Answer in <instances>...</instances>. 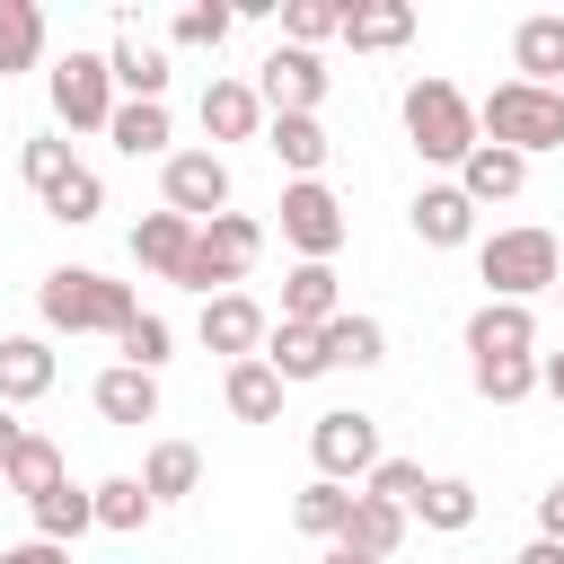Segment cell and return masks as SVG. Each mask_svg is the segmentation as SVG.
Wrapping results in <instances>:
<instances>
[{"label":"cell","mask_w":564,"mask_h":564,"mask_svg":"<svg viewBox=\"0 0 564 564\" xmlns=\"http://www.w3.org/2000/svg\"><path fill=\"white\" fill-rule=\"evenodd\" d=\"M538 388H546V397L564 405V352H538Z\"/></svg>","instance_id":"obj_44"},{"label":"cell","mask_w":564,"mask_h":564,"mask_svg":"<svg viewBox=\"0 0 564 564\" xmlns=\"http://www.w3.org/2000/svg\"><path fill=\"white\" fill-rule=\"evenodd\" d=\"M414 35V9L405 0H344V44L352 53H397Z\"/></svg>","instance_id":"obj_17"},{"label":"cell","mask_w":564,"mask_h":564,"mask_svg":"<svg viewBox=\"0 0 564 564\" xmlns=\"http://www.w3.org/2000/svg\"><path fill=\"white\" fill-rule=\"evenodd\" d=\"M326 317H344L335 264H291L282 273V326H326Z\"/></svg>","instance_id":"obj_21"},{"label":"cell","mask_w":564,"mask_h":564,"mask_svg":"<svg viewBox=\"0 0 564 564\" xmlns=\"http://www.w3.org/2000/svg\"><path fill=\"white\" fill-rule=\"evenodd\" d=\"M529 185V159H511V150H494V141H476L467 159H458V194L467 203H511Z\"/></svg>","instance_id":"obj_19"},{"label":"cell","mask_w":564,"mask_h":564,"mask_svg":"<svg viewBox=\"0 0 564 564\" xmlns=\"http://www.w3.org/2000/svg\"><path fill=\"white\" fill-rule=\"evenodd\" d=\"M229 26H238V9H229V0H194V9H176V26H167V35H176V44H212V53H220V44H229Z\"/></svg>","instance_id":"obj_40"},{"label":"cell","mask_w":564,"mask_h":564,"mask_svg":"<svg viewBox=\"0 0 564 564\" xmlns=\"http://www.w3.org/2000/svg\"><path fill=\"white\" fill-rule=\"evenodd\" d=\"M326 35H344V0H282V44L317 53Z\"/></svg>","instance_id":"obj_37"},{"label":"cell","mask_w":564,"mask_h":564,"mask_svg":"<svg viewBox=\"0 0 564 564\" xmlns=\"http://www.w3.org/2000/svg\"><path fill=\"white\" fill-rule=\"evenodd\" d=\"M194 485H203V449H194V441H159L150 467H141V494H150V502H185Z\"/></svg>","instance_id":"obj_28"},{"label":"cell","mask_w":564,"mask_h":564,"mask_svg":"<svg viewBox=\"0 0 564 564\" xmlns=\"http://www.w3.org/2000/svg\"><path fill=\"white\" fill-rule=\"evenodd\" d=\"M423 485H432V476H423L414 458H379V467H370V502H388V511H405V520H414Z\"/></svg>","instance_id":"obj_39"},{"label":"cell","mask_w":564,"mask_h":564,"mask_svg":"<svg viewBox=\"0 0 564 564\" xmlns=\"http://www.w3.org/2000/svg\"><path fill=\"white\" fill-rule=\"evenodd\" d=\"M476 141H494V150H511V159L564 150V88H529V79H502V88L476 106Z\"/></svg>","instance_id":"obj_2"},{"label":"cell","mask_w":564,"mask_h":564,"mask_svg":"<svg viewBox=\"0 0 564 564\" xmlns=\"http://www.w3.org/2000/svg\"><path fill=\"white\" fill-rule=\"evenodd\" d=\"M247 88H256V106H264V115H317V106H326V62H317V53H300V44H273V53H264V70H256Z\"/></svg>","instance_id":"obj_9"},{"label":"cell","mask_w":564,"mask_h":564,"mask_svg":"<svg viewBox=\"0 0 564 564\" xmlns=\"http://www.w3.org/2000/svg\"><path fill=\"white\" fill-rule=\"evenodd\" d=\"M282 388H300V379H326V335L317 326H282L273 317V335H264V352H256Z\"/></svg>","instance_id":"obj_23"},{"label":"cell","mask_w":564,"mask_h":564,"mask_svg":"<svg viewBox=\"0 0 564 564\" xmlns=\"http://www.w3.org/2000/svg\"><path fill=\"white\" fill-rule=\"evenodd\" d=\"M264 150H273V159L291 167V185H300V176H317V167H326V150H335V141H326V123H317V115H264Z\"/></svg>","instance_id":"obj_18"},{"label":"cell","mask_w":564,"mask_h":564,"mask_svg":"<svg viewBox=\"0 0 564 564\" xmlns=\"http://www.w3.org/2000/svg\"><path fill=\"white\" fill-rule=\"evenodd\" d=\"M159 194H167V212L176 220H220L229 212V159L220 150H167V167H159Z\"/></svg>","instance_id":"obj_7"},{"label":"cell","mask_w":564,"mask_h":564,"mask_svg":"<svg viewBox=\"0 0 564 564\" xmlns=\"http://www.w3.org/2000/svg\"><path fill=\"white\" fill-rule=\"evenodd\" d=\"M35 203H44L53 220H70V229H88V220L106 212V185H97V167H70V176H62L53 194H35Z\"/></svg>","instance_id":"obj_38"},{"label":"cell","mask_w":564,"mask_h":564,"mask_svg":"<svg viewBox=\"0 0 564 564\" xmlns=\"http://www.w3.org/2000/svg\"><path fill=\"white\" fill-rule=\"evenodd\" d=\"M0 485H9V494H26V502H35V494H53V485H62V449H53L44 432H26V441L9 449V467H0Z\"/></svg>","instance_id":"obj_32"},{"label":"cell","mask_w":564,"mask_h":564,"mask_svg":"<svg viewBox=\"0 0 564 564\" xmlns=\"http://www.w3.org/2000/svg\"><path fill=\"white\" fill-rule=\"evenodd\" d=\"M467 370H476V397H494V405H520L538 388V352H485Z\"/></svg>","instance_id":"obj_33"},{"label":"cell","mask_w":564,"mask_h":564,"mask_svg":"<svg viewBox=\"0 0 564 564\" xmlns=\"http://www.w3.org/2000/svg\"><path fill=\"white\" fill-rule=\"evenodd\" d=\"M476 273H485V300L529 308L538 291H555V282H564V247H555L546 229H494V238L476 247Z\"/></svg>","instance_id":"obj_3"},{"label":"cell","mask_w":564,"mask_h":564,"mask_svg":"<svg viewBox=\"0 0 564 564\" xmlns=\"http://www.w3.org/2000/svg\"><path fill=\"white\" fill-rule=\"evenodd\" d=\"M185 256H194V220H176V212H141V229H132V264H150L159 282H185Z\"/></svg>","instance_id":"obj_14"},{"label":"cell","mask_w":564,"mask_h":564,"mask_svg":"<svg viewBox=\"0 0 564 564\" xmlns=\"http://www.w3.org/2000/svg\"><path fill=\"white\" fill-rule=\"evenodd\" d=\"M35 308H44V326H53V335H123V326L141 317L132 282H115V273H88V264H62V273H44V282H35Z\"/></svg>","instance_id":"obj_1"},{"label":"cell","mask_w":564,"mask_h":564,"mask_svg":"<svg viewBox=\"0 0 564 564\" xmlns=\"http://www.w3.org/2000/svg\"><path fill=\"white\" fill-rule=\"evenodd\" d=\"M88 511H97V529H115V538H141L159 502L141 494V476H106V485H88Z\"/></svg>","instance_id":"obj_29"},{"label":"cell","mask_w":564,"mask_h":564,"mask_svg":"<svg viewBox=\"0 0 564 564\" xmlns=\"http://www.w3.org/2000/svg\"><path fill=\"white\" fill-rule=\"evenodd\" d=\"M326 564H370V555H352V546H326Z\"/></svg>","instance_id":"obj_47"},{"label":"cell","mask_w":564,"mask_h":564,"mask_svg":"<svg viewBox=\"0 0 564 564\" xmlns=\"http://www.w3.org/2000/svg\"><path fill=\"white\" fill-rule=\"evenodd\" d=\"M485 352H538V317L511 308V300H485L467 317V361H485Z\"/></svg>","instance_id":"obj_22"},{"label":"cell","mask_w":564,"mask_h":564,"mask_svg":"<svg viewBox=\"0 0 564 564\" xmlns=\"http://www.w3.org/2000/svg\"><path fill=\"white\" fill-rule=\"evenodd\" d=\"M26 511H35V538H44V546H70L79 529H97V511H88V494H79L70 476H62L53 494H35Z\"/></svg>","instance_id":"obj_31"},{"label":"cell","mask_w":564,"mask_h":564,"mask_svg":"<svg viewBox=\"0 0 564 564\" xmlns=\"http://www.w3.org/2000/svg\"><path fill=\"white\" fill-rule=\"evenodd\" d=\"M291 520H300L308 538H344V520H352V485H326V476L300 485V494H291Z\"/></svg>","instance_id":"obj_35"},{"label":"cell","mask_w":564,"mask_h":564,"mask_svg":"<svg viewBox=\"0 0 564 564\" xmlns=\"http://www.w3.org/2000/svg\"><path fill=\"white\" fill-rule=\"evenodd\" d=\"M53 388V344L44 335H0V405H35Z\"/></svg>","instance_id":"obj_16"},{"label":"cell","mask_w":564,"mask_h":564,"mask_svg":"<svg viewBox=\"0 0 564 564\" xmlns=\"http://www.w3.org/2000/svg\"><path fill=\"white\" fill-rule=\"evenodd\" d=\"M344 203H335V185L326 176H300V185H282V238L300 247V264H335V247H344Z\"/></svg>","instance_id":"obj_6"},{"label":"cell","mask_w":564,"mask_h":564,"mask_svg":"<svg viewBox=\"0 0 564 564\" xmlns=\"http://www.w3.org/2000/svg\"><path fill=\"white\" fill-rule=\"evenodd\" d=\"M106 141H115L123 159H159V150H167V106H115Z\"/></svg>","instance_id":"obj_36"},{"label":"cell","mask_w":564,"mask_h":564,"mask_svg":"<svg viewBox=\"0 0 564 564\" xmlns=\"http://www.w3.org/2000/svg\"><path fill=\"white\" fill-rule=\"evenodd\" d=\"M317 335H326V370H379V361H388V326H379V317H352V308H344V317H326Z\"/></svg>","instance_id":"obj_25"},{"label":"cell","mask_w":564,"mask_h":564,"mask_svg":"<svg viewBox=\"0 0 564 564\" xmlns=\"http://www.w3.org/2000/svg\"><path fill=\"white\" fill-rule=\"evenodd\" d=\"M555 300H564V282H555Z\"/></svg>","instance_id":"obj_48"},{"label":"cell","mask_w":564,"mask_h":564,"mask_svg":"<svg viewBox=\"0 0 564 564\" xmlns=\"http://www.w3.org/2000/svg\"><path fill=\"white\" fill-rule=\"evenodd\" d=\"M18 441H26V432H18V414L0 405V467H9V449H18Z\"/></svg>","instance_id":"obj_46"},{"label":"cell","mask_w":564,"mask_h":564,"mask_svg":"<svg viewBox=\"0 0 564 564\" xmlns=\"http://www.w3.org/2000/svg\"><path fill=\"white\" fill-rule=\"evenodd\" d=\"M106 79L123 88V106H167V53H159L141 26H123V35H115V53H106Z\"/></svg>","instance_id":"obj_12"},{"label":"cell","mask_w":564,"mask_h":564,"mask_svg":"<svg viewBox=\"0 0 564 564\" xmlns=\"http://www.w3.org/2000/svg\"><path fill=\"white\" fill-rule=\"evenodd\" d=\"M405 511H388V502H370V494H352V520H344V538L335 546H352V555H370V564H388L397 546H405Z\"/></svg>","instance_id":"obj_26"},{"label":"cell","mask_w":564,"mask_h":564,"mask_svg":"<svg viewBox=\"0 0 564 564\" xmlns=\"http://www.w3.org/2000/svg\"><path fill=\"white\" fill-rule=\"evenodd\" d=\"M538 538H555V546H564V476L538 494Z\"/></svg>","instance_id":"obj_42"},{"label":"cell","mask_w":564,"mask_h":564,"mask_svg":"<svg viewBox=\"0 0 564 564\" xmlns=\"http://www.w3.org/2000/svg\"><path fill=\"white\" fill-rule=\"evenodd\" d=\"M0 564H70V546H44V538H26V546H9Z\"/></svg>","instance_id":"obj_43"},{"label":"cell","mask_w":564,"mask_h":564,"mask_svg":"<svg viewBox=\"0 0 564 564\" xmlns=\"http://www.w3.org/2000/svg\"><path fill=\"white\" fill-rule=\"evenodd\" d=\"M220 397H229V414H238V423H282V379H273L264 361H229Z\"/></svg>","instance_id":"obj_27"},{"label":"cell","mask_w":564,"mask_h":564,"mask_svg":"<svg viewBox=\"0 0 564 564\" xmlns=\"http://www.w3.org/2000/svg\"><path fill=\"white\" fill-rule=\"evenodd\" d=\"M264 256V229L247 220V212H220V220H203L194 229V256H185V291H203V300H220L229 282H247V264Z\"/></svg>","instance_id":"obj_5"},{"label":"cell","mask_w":564,"mask_h":564,"mask_svg":"<svg viewBox=\"0 0 564 564\" xmlns=\"http://www.w3.org/2000/svg\"><path fill=\"white\" fill-rule=\"evenodd\" d=\"M203 132H212V141H256V132H264L256 88H247V79H212V88H203Z\"/></svg>","instance_id":"obj_24"},{"label":"cell","mask_w":564,"mask_h":564,"mask_svg":"<svg viewBox=\"0 0 564 564\" xmlns=\"http://www.w3.org/2000/svg\"><path fill=\"white\" fill-rule=\"evenodd\" d=\"M115 344H123V370H150V379H159V361H167V317H150V308H141Z\"/></svg>","instance_id":"obj_41"},{"label":"cell","mask_w":564,"mask_h":564,"mask_svg":"<svg viewBox=\"0 0 564 564\" xmlns=\"http://www.w3.org/2000/svg\"><path fill=\"white\" fill-rule=\"evenodd\" d=\"M414 520H423V529H441V538H458V529L476 520V485H467V476H432V485H423V502H414Z\"/></svg>","instance_id":"obj_34"},{"label":"cell","mask_w":564,"mask_h":564,"mask_svg":"<svg viewBox=\"0 0 564 564\" xmlns=\"http://www.w3.org/2000/svg\"><path fill=\"white\" fill-rule=\"evenodd\" d=\"M53 115H62L70 132H106V123H115L106 53H62V62H53Z\"/></svg>","instance_id":"obj_10"},{"label":"cell","mask_w":564,"mask_h":564,"mask_svg":"<svg viewBox=\"0 0 564 564\" xmlns=\"http://www.w3.org/2000/svg\"><path fill=\"white\" fill-rule=\"evenodd\" d=\"M414 238H423V247H467V238H476V203H467L458 185H423V194H414Z\"/></svg>","instance_id":"obj_20"},{"label":"cell","mask_w":564,"mask_h":564,"mask_svg":"<svg viewBox=\"0 0 564 564\" xmlns=\"http://www.w3.org/2000/svg\"><path fill=\"white\" fill-rule=\"evenodd\" d=\"M405 141L432 159V167H458L476 150V106L449 88V79H405Z\"/></svg>","instance_id":"obj_4"},{"label":"cell","mask_w":564,"mask_h":564,"mask_svg":"<svg viewBox=\"0 0 564 564\" xmlns=\"http://www.w3.org/2000/svg\"><path fill=\"white\" fill-rule=\"evenodd\" d=\"M44 62V9L35 0H0V79Z\"/></svg>","instance_id":"obj_30"},{"label":"cell","mask_w":564,"mask_h":564,"mask_svg":"<svg viewBox=\"0 0 564 564\" xmlns=\"http://www.w3.org/2000/svg\"><path fill=\"white\" fill-rule=\"evenodd\" d=\"M88 397H97V414H106V423H123V432L159 423V379H150V370H123V361H115V370H97V388H88Z\"/></svg>","instance_id":"obj_15"},{"label":"cell","mask_w":564,"mask_h":564,"mask_svg":"<svg viewBox=\"0 0 564 564\" xmlns=\"http://www.w3.org/2000/svg\"><path fill=\"white\" fill-rule=\"evenodd\" d=\"M511 79H529V88H555L564 79V18L555 9H538V18L511 26Z\"/></svg>","instance_id":"obj_13"},{"label":"cell","mask_w":564,"mask_h":564,"mask_svg":"<svg viewBox=\"0 0 564 564\" xmlns=\"http://www.w3.org/2000/svg\"><path fill=\"white\" fill-rule=\"evenodd\" d=\"M308 458H317V476H326V485L370 476V467H379V423H370L361 405H335V414H317V423H308Z\"/></svg>","instance_id":"obj_8"},{"label":"cell","mask_w":564,"mask_h":564,"mask_svg":"<svg viewBox=\"0 0 564 564\" xmlns=\"http://www.w3.org/2000/svg\"><path fill=\"white\" fill-rule=\"evenodd\" d=\"M264 335H273V317H264L247 291H220V300H203V352L256 361V352H264Z\"/></svg>","instance_id":"obj_11"},{"label":"cell","mask_w":564,"mask_h":564,"mask_svg":"<svg viewBox=\"0 0 564 564\" xmlns=\"http://www.w3.org/2000/svg\"><path fill=\"white\" fill-rule=\"evenodd\" d=\"M511 564H564V546H555V538H529V546H520Z\"/></svg>","instance_id":"obj_45"}]
</instances>
